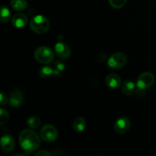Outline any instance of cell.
<instances>
[{"mask_svg": "<svg viewBox=\"0 0 156 156\" xmlns=\"http://www.w3.org/2000/svg\"><path fill=\"white\" fill-rule=\"evenodd\" d=\"M41 138L33 129H24L19 135L20 146L24 152L31 153L41 147Z\"/></svg>", "mask_w": 156, "mask_h": 156, "instance_id": "obj_1", "label": "cell"}, {"mask_svg": "<svg viewBox=\"0 0 156 156\" xmlns=\"http://www.w3.org/2000/svg\"><path fill=\"white\" fill-rule=\"evenodd\" d=\"M50 21L45 16L37 15L30 19V27L34 32L37 34H44L50 29Z\"/></svg>", "mask_w": 156, "mask_h": 156, "instance_id": "obj_2", "label": "cell"}, {"mask_svg": "<svg viewBox=\"0 0 156 156\" xmlns=\"http://www.w3.org/2000/svg\"><path fill=\"white\" fill-rule=\"evenodd\" d=\"M34 58L41 63L49 64L54 59V53L50 47L41 46L35 50Z\"/></svg>", "mask_w": 156, "mask_h": 156, "instance_id": "obj_3", "label": "cell"}, {"mask_svg": "<svg viewBox=\"0 0 156 156\" xmlns=\"http://www.w3.org/2000/svg\"><path fill=\"white\" fill-rule=\"evenodd\" d=\"M127 62V57L126 54L122 52H117L114 53L108 58V65L111 68L114 69H121L126 65Z\"/></svg>", "mask_w": 156, "mask_h": 156, "instance_id": "obj_4", "label": "cell"}, {"mask_svg": "<svg viewBox=\"0 0 156 156\" xmlns=\"http://www.w3.org/2000/svg\"><path fill=\"white\" fill-rule=\"evenodd\" d=\"M40 135L41 139L46 143H53L58 137V131L53 125L45 124L41 128Z\"/></svg>", "mask_w": 156, "mask_h": 156, "instance_id": "obj_5", "label": "cell"}, {"mask_svg": "<svg viewBox=\"0 0 156 156\" xmlns=\"http://www.w3.org/2000/svg\"><path fill=\"white\" fill-rule=\"evenodd\" d=\"M154 82V75L150 72H145L139 76L136 81V87L140 90L147 89L153 85Z\"/></svg>", "mask_w": 156, "mask_h": 156, "instance_id": "obj_6", "label": "cell"}, {"mask_svg": "<svg viewBox=\"0 0 156 156\" xmlns=\"http://www.w3.org/2000/svg\"><path fill=\"white\" fill-rule=\"evenodd\" d=\"M55 53L59 58L62 59H68L71 56V49L69 48L66 44H65L62 41H59L55 44Z\"/></svg>", "mask_w": 156, "mask_h": 156, "instance_id": "obj_7", "label": "cell"}, {"mask_svg": "<svg viewBox=\"0 0 156 156\" xmlns=\"http://www.w3.org/2000/svg\"><path fill=\"white\" fill-rule=\"evenodd\" d=\"M24 101V94L20 89L14 90L11 92L9 98V104L11 107L14 108H19Z\"/></svg>", "mask_w": 156, "mask_h": 156, "instance_id": "obj_8", "label": "cell"}, {"mask_svg": "<svg viewBox=\"0 0 156 156\" xmlns=\"http://www.w3.org/2000/svg\"><path fill=\"white\" fill-rule=\"evenodd\" d=\"M130 126L129 120L126 117H121L117 119L114 123V129L117 133L123 134L127 132Z\"/></svg>", "mask_w": 156, "mask_h": 156, "instance_id": "obj_9", "label": "cell"}, {"mask_svg": "<svg viewBox=\"0 0 156 156\" xmlns=\"http://www.w3.org/2000/svg\"><path fill=\"white\" fill-rule=\"evenodd\" d=\"M15 146V142L13 136L9 134H5L1 138L2 150L5 153H10L14 150Z\"/></svg>", "mask_w": 156, "mask_h": 156, "instance_id": "obj_10", "label": "cell"}, {"mask_svg": "<svg viewBox=\"0 0 156 156\" xmlns=\"http://www.w3.org/2000/svg\"><path fill=\"white\" fill-rule=\"evenodd\" d=\"M105 84L111 89H117L121 85L122 82L120 76L115 73H111L105 78Z\"/></svg>", "mask_w": 156, "mask_h": 156, "instance_id": "obj_11", "label": "cell"}, {"mask_svg": "<svg viewBox=\"0 0 156 156\" xmlns=\"http://www.w3.org/2000/svg\"><path fill=\"white\" fill-rule=\"evenodd\" d=\"M28 22L27 17L24 14L18 13L15 14L12 19V24L16 28H22L25 27Z\"/></svg>", "mask_w": 156, "mask_h": 156, "instance_id": "obj_12", "label": "cell"}, {"mask_svg": "<svg viewBox=\"0 0 156 156\" xmlns=\"http://www.w3.org/2000/svg\"><path fill=\"white\" fill-rule=\"evenodd\" d=\"M121 91L123 92V94L126 96L131 95V94H133L136 91V85L133 81L127 80L124 81L123 83L122 84V88Z\"/></svg>", "mask_w": 156, "mask_h": 156, "instance_id": "obj_13", "label": "cell"}, {"mask_svg": "<svg viewBox=\"0 0 156 156\" xmlns=\"http://www.w3.org/2000/svg\"><path fill=\"white\" fill-rule=\"evenodd\" d=\"M86 126V121L85 118L82 117H78L73 120V129L76 133H82L85 130Z\"/></svg>", "mask_w": 156, "mask_h": 156, "instance_id": "obj_14", "label": "cell"}, {"mask_svg": "<svg viewBox=\"0 0 156 156\" xmlns=\"http://www.w3.org/2000/svg\"><path fill=\"white\" fill-rule=\"evenodd\" d=\"M53 74H54V69L48 65L42 66L39 71V75L42 79H49L53 77Z\"/></svg>", "mask_w": 156, "mask_h": 156, "instance_id": "obj_15", "label": "cell"}, {"mask_svg": "<svg viewBox=\"0 0 156 156\" xmlns=\"http://www.w3.org/2000/svg\"><path fill=\"white\" fill-rule=\"evenodd\" d=\"M10 3L12 9L18 12H22L27 8V2L24 0H11Z\"/></svg>", "mask_w": 156, "mask_h": 156, "instance_id": "obj_16", "label": "cell"}, {"mask_svg": "<svg viewBox=\"0 0 156 156\" xmlns=\"http://www.w3.org/2000/svg\"><path fill=\"white\" fill-rule=\"evenodd\" d=\"M11 18V12L5 5H2L0 9V21L2 23H7Z\"/></svg>", "mask_w": 156, "mask_h": 156, "instance_id": "obj_17", "label": "cell"}, {"mask_svg": "<svg viewBox=\"0 0 156 156\" xmlns=\"http://www.w3.org/2000/svg\"><path fill=\"white\" fill-rule=\"evenodd\" d=\"M41 124V121L39 117H29L27 120V125L30 129H37Z\"/></svg>", "mask_w": 156, "mask_h": 156, "instance_id": "obj_18", "label": "cell"}, {"mask_svg": "<svg viewBox=\"0 0 156 156\" xmlns=\"http://www.w3.org/2000/svg\"><path fill=\"white\" fill-rule=\"evenodd\" d=\"M110 5L114 9H121L126 3L127 0H108Z\"/></svg>", "mask_w": 156, "mask_h": 156, "instance_id": "obj_19", "label": "cell"}, {"mask_svg": "<svg viewBox=\"0 0 156 156\" xmlns=\"http://www.w3.org/2000/svg\"><path fill=\"white\" fill-rule=\"evenodd\" d=\"M9 118V115L8 114L7 111H5L3 108L0 109V125L3 126L8 122Z\"/></svg>", "mask_w": 156, "mask_h": 156, "instance_id": "obj_20", "label": "cell"}, {"mask_svg": "<svg viewBox=\"0 0 156 156\" xmlns=\"http://www.w3.org/2000/svg\"><path fill=\"white\" fill-rule=\"evenodd\" d=\"M54 69L58 70L59 72H60V73H62L66 69V66L60 60H56L54 63Z\"/></svg>", "mask_w": 156, "mask_h": 156, "instance_id": "obj_21", "label": "cell"}, {"mask_svg": "<svg viewBox=\"0 0 156 156\" xmlns=\"http://www.w3.org/2000/svg\"><path fill=\"white\" fill-rule=\"evenodd\" d=\"M53 154L52 152L47 150H40L39 152L35 154V156H53Z\"/></svg>", "mask_w": 156, "mask_h": 156, "instance_id": "obj_22", "label": "cell"}, {"mask_svg": "<svg viewBox=\"0 0 156 156\" xmlns=\"http://www.w3.org/2000/svg\"><path fill=\"white\" fill-rule=\"evenodd\" d=\"M8 102H9V100H8L7 96H6L4 93L2 92L1 94H0V104H1V105L2 106H4V105H6Z\"/></svg>", "mask_w": 156, "mask_h": 156, "instance_id": "obj_23", "label": "cell"}, {"mask_svg": "<svg viewBox=\"0 0 156 156\" xmlns=\"http://www.w3.org/2000/svg\"><path fill=\"white\" fill-rule=\"evenodd\" d=\"M13 156H24L23 154H15V155H14Z\"/></svg>", "mask_w": 156, "mask_h": 156, "instance_id": "obj_24", "label": "cell"}, {"mask_svg": "<svg viewBox=\"0 0 156 156\" xmlns=\"http://www.w3.org/2000/svg\"><path fill=\"white\" fill-rule=\"evenodd\" d=\"M155 1H156V0H155Z\"/></svg>", "mask_w": 156, "mask_h": 156, "instance_id": "obj_25", "label": "cell"}]
</instances>
